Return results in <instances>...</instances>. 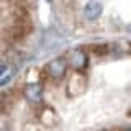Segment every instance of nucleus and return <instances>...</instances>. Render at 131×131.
<instances>
[{
    "instance_id": "nucleus-8",
    "label": "nucleus",
    "mask_w": 131,
    "mask_h": 131,
    "mask_svg": "<svg viewBox=\"0 0 131 131\" xmlns=\"http://www.w3.org/2000/svg\"><path fill=\"white\" fill-rule=\"evenodd\" d=\"M125 131H131V128H128V129H125Z\"/></svg>"
},
{
    "instance_id": "nucleus-4",
    "label": "nucleus",
    "mask_w": 131,
    "mask_h": 131,
    "mask_svg": "<svg viewBox=\"0 0 131 131\" xmlns=\"http://www.w3.org/2000/svg\"><path fill=\"white\" fill-rule=\"evenodd\" d=\"M102 3L100 2H89L87 5L84 7V15L87 16L89 20H97L98 16L102 15Z\"/></svg>"
},
{
    "instance_id": "nucleus-5",
    "label": "nucleus",
    "mask_w": 131,
    "mask_h": 131,
    "mask_svg": "<svg viewBox=\"0 0 131 131\" xmlns=\"http://www.w3.org/2000/svg\"><path fill=\"white\" fill-rule=\"evenodd\" d=\"M71 64L74 66V69H84L87 66V56L80 51H74L71 56Z\"/></svg>"
},
{
    "instance_id": "nucleus-1",
    "label": "nucleus",
    "mask_w": 131,
    "mask_h": 131,
    "mask_svg": "<svg viewBox=\"0 0 131 131\" xmlns=\"http://www.w3.org/2000/svg\"><path fill=\"white\" fill-rule=\"evenodd\" d=\"M66 67H67V66H66L64 59H52L51 62H48L46 71L52 79H61V77H64V74H66Z\"/></svg>"
},
{
    "instance_id": "nucleus-2",
    "label": "nucleus",
    "mask_w": 131,
    "mask_h": 131,
    "mask_svg": "<svg viewBox=\"0 0 131 131\" xmlns=\"http://www.w3.org/2000/svg\"><path fill=\"white\" fill-rule=\"evenodd\" d=\"M25 95L31 103H39L43 98V89L39 84H28L25 89Z\"/></svg>"
},
{
    "instance_id": "nucleus-3",
    "label": "nucleus",
    "mask_w": 131,
    "mask_h": 131,
    "mask_svg": "<svg viewBox=\"0 0 131 131\" xmlns=\"http://www.w3.org/2000/svg\"><path fill=\"white\" fill-rule=\"evenodd\" d=\"M67 90L72 97L82 93L85 90V79L82 75H74L71 79V82H69V85H67Z\"/></svg>"
},
{
    "instance_id": "nucleus-7",
    "label": "nucleus",
    "mask_w": 131,
    "mask_h": 131,
    "mask_svg": "<svg viewBox=\"0 0 131 131\" xmlns=\"http://www.w3.org/2000/svg\"><path fill=\"white\" fill-rule=\"evenodd\" d=\"M128 30H129V31H131V25H129V26H128Z\"/></svg>"
},
{
    "instance_id": "nucleus-9",
    "label": "nucleus",
    "mask_w": 131,
    "mask_h": 131,
    "mask_svg": "<svg viewBox=\"0 0 131 131\" xmlns=\"http://www.w3.org/2000/svg\"><path fill=\"white\" fill-rule=\"evenodd\" d=\"M46 2H52V0H46Z\"/></svg>"
},
{
    "instance_id": "nucleus-6",
    "label": "nucleus",
    "mask_w": 131,
    "mask_h": 131,
    "mask_svg": "<svg viewBox=\"0 0 131 131\" xmlns=\"http://www.w3.org/2000/svg\"><path fill=\"white\" fill-rule=\"evenodd\" d=\"M13 74H15V67H13V66L3 64L2 66V72H0V85H5L7 82L13 77Z\"/></svg>"
}]
</instances>
